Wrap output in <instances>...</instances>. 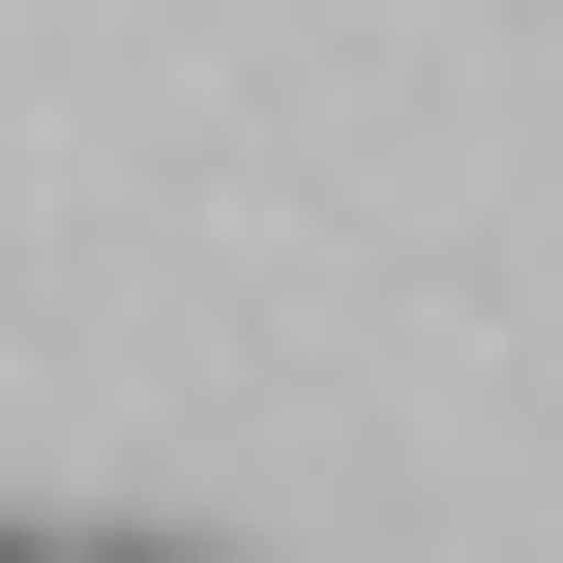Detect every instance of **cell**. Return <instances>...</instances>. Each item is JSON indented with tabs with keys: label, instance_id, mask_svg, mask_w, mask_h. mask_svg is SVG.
Listing matches in <instances>:
<instances>
[{
	"label": "cell",
	"instance_id": "2",
	"mask_svg": "<svg viewBox=\"0 0 563 563\" xmlns=\"http://www.w3.org/2000/svg\"><path fill=\"white\" fill-rule=\"evenodd\" d=\"M0 563H59V534H0Z\"/></svg>",
	"mask_w": 563,
	"mask_h": 563
},
{
	"label": "cell",
	"instance_id": "1",
	"mask_svg": "<svg viewBox=\"0 0 563 563\" xmlns=\"http://www.w3.org/2000/svg\"><path fill=\"white\" fill-rule=\"evenodd\" d=\"M89 563H178V534H89Z\"/></svg>",
	"mask_w": 563,
	"mask_h": 563
}]
</instances>
